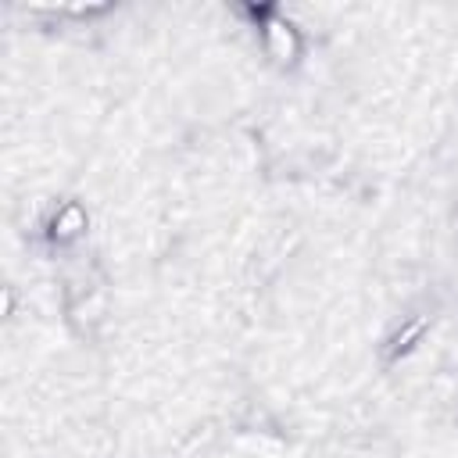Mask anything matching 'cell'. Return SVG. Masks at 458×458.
<instances>
[{"label":"cell","mask_w":458,"mask_h":458,"mask_svg":"<svg viewBox=\"0 0 458 458\" xmlns=\"http://www.w3.org/2000/svg\"><path fill=\"white\" fill-rule=\"evenodd\" d=\"M61 315L64 326L79 336V340H93L107 315H111V286L97 268H75L64 276L61 286Z\"/></svg>","instance_id":"6da1fadb"},{"label":"cell","mask_w":458,"mask_h":458,"mask_svg":"<svg viewBox=\"0 0 458 458\" xmlns=\"http://www.w3.org/2000/svg\"><path fill=\"white\" fill-rule=\"evenodd\" d=\"M250 18H254V36H258L261 57L276 72H297L304 64V54H308L304 29L283 7H276V4L250 7Z\"/></svg>","instance_id":"7a4b0ae2"},{"label":"cell","mask_w":458,"mask_h":458,"mask_svg":"<svg viewBox=\"0 0 458 458\" xmlns=\"http://www.w3.org/2000/svg\"><path fill=\"white\" fill-rule=\"evenodd\" d=\"M86 233H89V211H86V204L82 200H61V204H54L50 211H47V218H43V240L54 247V250H72V247H79L82 240H86Z\"/></svg>","instance_id":"3957f363"},{"label":"cell","mask_w":458,"mask_h":458,"mask_svg":"<svg viewBox=\"0 0 458 458\" xmlns=\"http://www.w3.org/2000/svg\"><path fill=\"white\" fill-rule=\"evenodd\" d=\"M426 329H429V318H426V315L408 318V322L383 344V365H394V361H401L408 351H415V344L426 336Z\"/></svg>","instance_id":"277c9868"},{"label":"cell","mask_w":458,"mask_h":458,"mask_svg":"<svg viewBox=\"0 0 458 458\" xmlns=\"http://www.w3.org/2000/svg\"><path fill=\"white\" fill-rule=\"evenodd\" d=\"M14 301H18V297H14V286L7 283V286H4V318H14Z\"/></svg>","instance_id":"5b68a950"}]
</instances>
